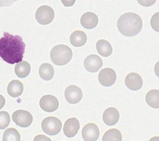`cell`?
<instances>
[{"instance_id":"ba28073f","label":"cell","mask_w":159,"mask_h":141,"mask_svg":"<svg viewBox=\"0 0 159 141\" xmlns=\"http://www.w3.org/2000/svg\"><path fill=\"white\" fill-rule=\"evenodd\" d=\"M116 74L111 68H104L99 74V82L105 87L112 86L116 82Z\"/></svg>"},{"instance_id":"7c38bea8","label":"cell","mask_w":159,"mask_h":141,"mask_svg":"<svg viewBox=\"0 0 159 141\" xmlns=\"http://www.w3.org/2000/svg\"><path fill=\"white\" fill-rule=\"evenodd\" d=\"M79 128H80L79 121L76 118H70L65 122L63 131L67 137L72 138L77 134Z\"/></svg>"},{"instance_id":"2e32d148","label":"cell","mask_w":159,"mask_h":141,"mask_svg":"<svg viewBox=\"0 0 159 141\" xmlns=\"http://www.w3.org/2000/svg\"><path fill=\"white\" fill-rule=\"evenodd\" d=\"M23 91V85L18 80H12L9 83L7 87V92L11 97L16 98L22 95Z\"/></svg>"},{"instance_id":"3957f363","label":"cell","mask_w":159,"mask_h":141,"mask_svg":"<svg viewBox=\"0 0 159 141\" xmlns=\"http://www.w3.org/2000/svg\"><path fill=\"white\" fill-rule=\"evenodd\" d=\"M72 57V51L69 46L64 44L56 45L51 51V59L56 65H65L68 64Z\"/></svg>"},{"instance_id":"9c48e42d","label":"cell","mask_w":159,"mask_h":141,"mask_svg":"<svg viewBox=\"0 0 159 141\" xmlns=\"http://www.w3.org/2000/svg\"><path fill=\"white\" fill-rule=\"evenodd\" d=\"M65 96L70 104H77L82 100V91L78 86L70 85L65 89Z\"/></svg>"},{"instance_id":"30bf717a","label":"cell","mask_w":159,"mask_h":141,"mask_svg":"<svg viewBox=\"0 0 159 141\" xmlns=\"http://www.w3.org/2000/svg\"><path fill=\"white\" fill-rule=\"evenodd\" d=\"M82 133L85 141H96L99 136V127L95 123H88L83 127Z\"/></svg>"},{"instance_id":"7402d4cb","label":"cell","mask_w":159,"mask_h":141,"mask_svg":"<svg viewBox=\"0 0 159 141\" xmlns=\"http://www.w3.org/2000/svg\"><path fill=\"white\" fill-rule=\"evenodd\" d=\"M102 141H122V134L120 130L111 129L106 132L103 135Z\"/></svg>"},{"instance_id":"52a82bcc","label":"cell","mask_w":159,"mask_h":141,"mask_svg":"<svg viewBox=\"0 0 159 141\" xmlns=\"http://www.w3.org/2000/svg\"><path fill=\"white\" fill-rule=\"evenodd\" d=\"M40 106L47 112H53L58 108L59 102L55 96L46 95L40 99Z\"/></svg>"},{"instance_id":"7a4b0ae2","label":"cell","mask_w":159,"mask_h":141,"mask_svg":"<svg viewBox=\"0 0 159 141\" xmlns=\"http://www.w3.org/2000/svg\"><path fill=\"white\" fill-rule=\"evenodd\" d=\"M143 23L141 17L134 12H127L121 15L117 21L120 33L126 37H134L141 32Z\"/></svg>"},{"instance_id":"8992f818","label":"cell","mask_w":159,"mask_h":141,"mask_svg":"<svg viewBox=\"0 0 159 141\" xmlns=\"http://www.w3.org/2000/svg\"><path fill=\"white\" fill-rule=\"evenodd\" d=\"M12 121L20 127H28L33 122V116L26 110L20 109L14 112L12 116Z\"/></svg>"},{"instance_id":"4316f807","label":"cell","mask_w":159,"mask_h":141,"mask_svg":"<svg viewBox=\"0 0 159 141\" xmlns=\"http://www.w3.org/2000/svg\"><path fill=\"white\" fill-rule=\"evenodd\" d=\"M5 103H6V99L2 95H0V109L4 106Z\"/></svg>"},{"instance_id":"5bb4252c","label":"cell","mask_w":159,"mask_h":141,"mask_svg":"<svg viewBox=\"0 0 159 141\" xmlns=\"http://www.w3.org/2000/svg\"><path fill=\"white\" fill-rule=\"evenodd\" d=\"M120 119V113L119 111L116 108H107L104 111L103 115H102V119L105 124L107 126H114L115 124L117 123Z\"/></svg>"},{"instance_id":"ac0fdd59","label":"cell","mask_w":159,"mask_h":141,"mask_svg":"<svg viewBox=\"0 0 159 141\" xmlns=\"http://www.w3.org/2000/svg\"><path fill=\"white\" fill-rule=\"evenodd\" d=\"M97 52L102 57H109L113 53V48L111 44L106 40H99L96 43Z\"/></svg>"},{"instance_id":"4fadbf2b","label":"cell","mask_w":159,"mask_h":141,"mask_svg":"<svg viewBox=\"0 0 159 141\" xmlns=\"http://www.w3.org/2000/svg\"><path fill=\"white\" fill-rule=\"evenodd\" d=\"M126 86L132 91L141 89L143 85L142 77L137 73H130L125 78Z\"/></svg>"},{"instance_id":"603a6c76","label":"cell","mask_w":159,"mask_h":141,"mask_svg":"<svg viewBox=\"0 0 159 141\" xmlns=\"http://www.w3.org/2000/svg\"><path fill=\"white\" fill-rule=\"evenodd\" d=\"M2 141H20V135L15 128H9L4 132Z\"/></svg>"},{"instance_id":"cb8c5ba5","label":"cell","mask_w":159,"mask_h":141,"mask_svg":"<svg viewBox=\"0 0 159 141\" xmlns=\"http://www.w3.org/2000/svg\"><path fill=\"white\" fill-rule=\"evenodd\" d=\"M10 122V116L6 111L0 112V130H4Z\"/></svg>"},{"instance_id":"e0dca14e","label":"cell","mask_w":159,"mask_h":141,"mask_svg":"<svg viewBox=\"0 0 159 141\" xmlns=\"http://www.w3.org/2000/svg\"><path fill=\"white\" fill-rule=\"evenodd\" d=\"M87 41V36L83 31L76 30L70 36V42L74 46H82Z\"/></svg>"},{"instance_id":"484cf974","label":"cell","mask_w":159,"mask_h":141,"mask_svg":"<svg viewBox=\"0 0 159 141\" xmlns=\"http://www.w3.org/2000/svg\"><path fill=\"white\" fill-rule=\"evenodd\" d=\"M34 141H51V139L49 137L43 135H37L34 137Z\"/></svg>"},{"instance_id":"8fae6325","label":"cell","mask_w":159,"mask_h":141,"mask_svg":"<svg viewBox=\"0 0 159 141\" xmlns=\"http://www.w3.org/2000/svg\"><path fill=\"white\" fill-rule=\"evenodd\" d=\"M84 66L85 69L89 72H96L102 66V60L96 54L89 55L84 60Z\"/></svg>"},{"instance_id":"5b68a950","label":"cell","mask_w":159,"mask_h":141,"mask_svg":"<svg viewBox=\"0 0 159 141\" xmlns=\"http://www.w3.org/2000/svg\"><path fill=\"white\" fill-rule=\"evenodd\" d=\"M37 21L41 25H48L53 21L54 12L49 6H42L38 8L35 14Z\"/></svg>"},{"instance_id":"ffe728a7","label":"cell","mask_w":159,"mask_h":141,"mask_svg":"<svg viewBox=\"0 0 159 141\" xmlns=\"http://www.w3.org/2000/svg\"><path fill=\"white\" fill-rule=\"evenodd\" d=\"M30 64L27 61H23H23L16 64L15 66L16 74L19 77H21V78L27 77L30 73Z\"/></svg>"},{"instance_id":"f1b7e54d","label":"cell","mask_w":159,"mask_h":141,"mask_svg":"<svg viewBox=\"0 0 159 141\" xmlns=\"http://www.w3.org/2000/svg\"><path fill=\"white\" fill-rule=\"evenodd\" d=\"M149 141H159V136H154V137L151 138Z\"/></svg>"},{"instance_id":"83f0119b","label":"cell","mask_w":159,"mask_h":141,"mask_svg":"<svg viewBox=\"0 0 159 141\" xmlns=\"http://www.w3.org/2000/svg\"><path fill=\"white\" fill-rule=\"evenodd\" d=\"M155 73L157 76L159 77V61L157 62V64L155 66Z\"/></svg>"},{"instance_id":"d6986e66","label":"cell","mask_w":159,"mask_h":141,"mask_svg":"<svg viewBox=\"0 0 159 141\" xmlns=\"http://www.w3.org/2000/svg\"><path fill=\"white\" fill-rule=\"evenodd\" d=\"M39 74L40 77L45 81L51 80L54 77V70L52 65L48 63H44L40 65L39 68Z\"/></svg>"},{"instance_id":"44dd1931","label":"cell","mask_w":159,"mask_h":141,"mask_svg":"<svg viewBox=\"0 0 159 141\" xmlns=\"http://www.w3.org/2000/svg\"><path fill=\"white\" fill-rule=\"evenodd\" d=\"M146 102L150 107L159 108V90L153 89L146 95Z\"/></svg>"},{"instance_id":"9a60e30c","label":"cell","mask_w":159,"mask_h":141,"mask_svg":"<svg viewBox=\"0 0 159 141\" xmlns=\"http://www.w3.org/2000/svg\"><path fill=\"white\" fill-rule=\"evenodd\" d=\"M98 22V16L94 12H87L81 17V24L85 29H93L97 26Z\"/></svg>"},{"instance_id":"6da1fadb","label":"cell","mask_w":159,"mask_h":141,"mask_svg":"<svg viewBox=\"0 0 159 141\" xmlns=\"http://www.w3.org/2000/svg\"><path fill=\"white\" fill-rule=\"evenodd\" d=\"M26 44L20 36L7 32L0 38V57L6 63L13 64L23 61Z\"/></svg>"},{"instance_id":"d4e9b609","label":"cell","mask_w":159,"mask_h":141,"mask_svg":"<svg viewBox=\"0 0 159 141\" xmlns=\"http://www.w3.org/2000/svg\"><path fill=\"white\" fill-rule=\"evenodd\" d=\"M151 26L152 29L159 33V12L154 14L151 20Z\"/></svg>"},{"instance_id":"277c9868","label":"cell","mask_w":159,"mask_h":141,"mask_svg":"<svg viewBox=\"0 0 159 141\" xmlns=\"http://www.w3.org/2000/svg\"><path fill=\"white\" fill-rule=\"evenodd\" d=\"M61 122L54 116L47 117L42 121L41 128L46 134L54 136L58 134L61 130Z\"/></svg>"}]
</instances>
